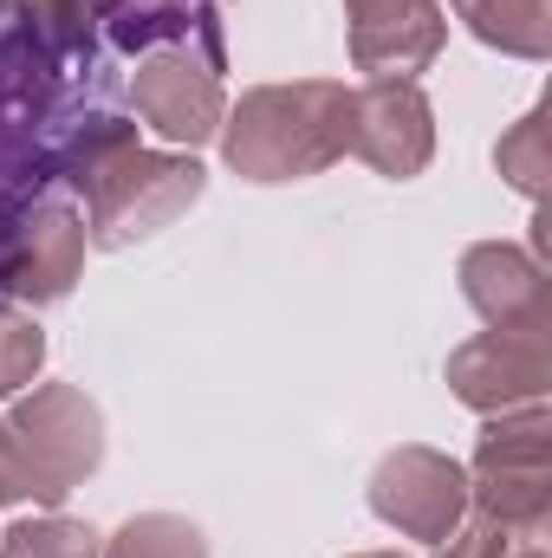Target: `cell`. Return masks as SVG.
Returning <instances> with one entry per match:
<instances>
[{
	"label": "cell",
	"instance_id": "1",
	"mask_svg": "<svg viewBox=\"0 0 552 558\" xmlns=\"http://www.w3.org/2000/svg\"><path fill=\"white\" fill-rule=\"evenodd\" d=\"M221 156L248 182H299L332 169L351 149V92L338 78L254 85L221 118Z\"/></svg>",
	"mask_w": 552,
	"mask_h": 558
},
{
	"label": "cell",
	"instance_id": "2",
	"mask_svg": "<svg viewBox=\"0 0 552 558\" xmlns=\"http://www.w3.org/2000/svg\"><path fill=\"white\" fill-rule=\"evenodd\" d=\"M468 507L507 533H547L552 520V416L540 403L507 410L481 428Z\"/></svg>",
	"mask_w": 552,
	"mask_h": 558
},
{
	"label": "cell",
	"instance_id": "3",
	"mask_svg": "<svg viewBox=\"0 0 552 558\" xmlns=\"http://www.w3.org/2000/svg\"><path fill=\"white\" fill-rule=\"evenodd\" d=\"M13 441L26 461V494L39 507H59L98 461H105V416L79 384H33L13 403Z\"/></svg>",
	"mask_w": 552,
	"mask_h": 558
},
{
	"label": "cell",
	"instance_id": "4",
	"mask_svg": "<svg viewBox=\"0 0 552 558\" xmlns=\"http://www.w3.org/2000/svg\"><path fill=\"white\" fill-rule=\"evenodd\" d=\"M208 169L176 149H131L92 195H85V241L92 247H131L163 234L189 202H202Z\"/></svg>",
	"mask_w": 552,
	"mask_h": 558
},
{
	"label": "cell",
	"instance_id": "5",
	"mask_svg": "<svg viewBox=\"0 0 552 558\" xmlns=\"http://www.w3.org/2000/svg\"><path fill=\"white\" fill-rule=\"evenodd\" d=\"M371 513L384 526H397L404 539L442 546L461 520H468V474L461 461H448L429 441H404L371 468Z\"/></svg>",
	"mask_w": 552,
	"mask_h": 558
},
{
	"label": "cell",
	"instance_id": "6",
	"mask_svg": "<svg viewBox=\"0 0 552 558\" xmlns=\"http://www.w3.org/2000/svg\"><path fill=\"white\" fill-rule=\"evenodd\" d=\"M552 384V331H481L468 344L448 351V390L481 410V416H507L540 403Z\"/></svg>",
	"mask_w": 552,
	"mask_h": 558
},
{
	"label": "cell",
	"instance_id": "7",
	"mask_svg": "<svg viewBox=\"0 0 552 558\" xmlns=\"http://www.w3.org/2000/svg\"><path fill=\"white\" fill-rule=\"evenodd\" d=\"M85 267V215L65 202H33L0 228V292L26 305H59Z\"/></svg>",
	"mask_w": 552,
	"mask_h": 558
},
{
	"label": "cell",
	"instance_id": "8",
	"mask_svg": "<svg viewBox=\"0 0 552 558\" xmlns=\"http://www.w3.org/2000/svg\"><path fill=\"white\" fill-rule=\"evenodd\" d=\"M215 72L221 65L215 59H195L189 46L149 52L137 65V78H131V98H137L143 124L169 143H189V149L208 143L221 131V118H228V98H221V78Z\"/></svg>",
	"mask_w": 552,
	"mask_h": 558
},
{
	"label": "cell",
	"instance_id": "9",
	"mask_svg": "<svg viewBox=\"0 0 552 558\" xmlns=\"http://www.w3.org/2000/svg\"><path fill=\"white\" fill-rule=\"evenodd\" d=\"M351 149L391 182H410L429 169L435 111L416 92V78H371L364 92H351Z\"/></svg>",
	"mask_w": 552,
	"mask_h": 558
},
{
	"label": "cell",
	"instance_id": "10",
	"mask_svg": "<svg viewBox=\"0 0 552 558\" xmlns=\"http://www.w3.org/2000/svg\"><path fill=\"white\" fill-rule=\"evenodd\" d=\"M351 13V65L371 78H416L435 65L448 20L435 0H345Z\"/></svg>",
	"mask_w": 552,
	"mask_h": 558
},
{
	"label": "cell",
	"instance_id": "11",
	"mask_svg": "<svg viewBox=\"0 0 552 558\" xmlns=\"http://www.w3.org/2000/svg\"><path fill=\"white\" fill-rule=\"evenodd\" d=\"M461 299L488 318V331H547L552 325L547 267L507 241H481L461 254Z\"/></svg>",
	"mask_w": 552,
	"mask_h": 558
},
{
	"label": "cell",
	"instance_id": "12",
	"mask_svg": "<svg viewBox=\"0 0 552 558\" xmlns=\"http://www.w3.org/2000/svg\"><path fill=\"white\" fill-rule=\"evenodd\" d=\"M455 13L481 46H501L514 59L552 52V0H455Z\"/></svg>",
	"mask_w": 552,
	"mask_h": 558
},
{
	"label": "cell",
	"instance_id": "13",
	"mask_svg": "<svg viewBox=\"0 0 552 558\" xmlns=\"http://www.w3.org/2000/svg\"><path fill=\"white\" fill-rule=\"evenodd\" d=\"M131 149H143L137 124H124V118H85L72 137L52 149V169H59V182H72L79 195H92Z\"/></svg>",
	"mask_w": 552,
	"mask_h": 558
},
{
	"label": "cell",
	"instance_id": "14",
	"mask_svg": "<svg viewBox=\"0 0 552 558\" xmlns=\"http://www.w3.org/2000/svg\"><path fill=\"white\" fill-rule=\"evenodd\" d=\"M105 558H208V539L182 513H137L111 533Z\"/></svg>",
	"mask_w": 552,
	"mask_h": 558
},
{
	"label": "cell",
	"instance_id": "15",
	"mask_svg": "<svg viewBox=\"0 0 552 558\" xmlns=\"http://www.w3.org/2000/svg\"><path fill=\"white\" fill-rule=\"evenodd\" d=\"M0 558H105V553H98V533H92L85 520L46 513V520L7 526V533H0Z\"/></svg>",
	"mask_w": 552,
	"mask_h": 558
},
{
	"label": "cell",
	"instance_id": "16",
	"mask_svg": "<svg viewBox=\"0 0 552 558\" xmlns=\"http://www.w3.org/2000/svg\"><path fill=\"white\" fill-rule=\"evenodd\" d=\"M494 162H501V175H507L527 202H540V195H547V175H552V162H547V105H533V111L501 137Z\"/></svg>",
	"mask_w": 552,
	"mask_h": 558
},
{
	"label": "cell",
	"instance_id": "17",
	"mask_svg": "<svg viewBox=\"0 0 552 558\" xmlns=\"http://www.w3.org/2000/svg\"><path fill=\"white\" fill-rule=\"evenodd\" d=\"M20 13H26V33H33L52 59L92 46V20H98L92 0H20Z\"/></svg>",
	"mask_w": 552,
	"mask_h": 558
},
{
	"label": "cell",
	"instance_id": "18",
	"mask_svg": "<svg viewBox=\"0 0 552 558\" xmlns=\"http://www.w3.org/2000/svg\"><path fill=\"white\" fill-rule=\"evenodd\" d=\"M46 364V331L20 312H0V397H20Z\"/></svg>",
	"mask_w": 552,
	"mask_h": 558
},
{
	"label": "cell",
	"instance_id": "19",
	"mask_svg": "<svg viewBox=\"0 0 552 558\" xmlns=\"http://www.w3.org/2000/svg\"><path fill=\"white\" fill-rule=\"evenodd\" d=\"M507 539H514L507 526H494V520L475 513V520H461V526L442 539V553L435 558H507Z\"/></svg>",
	"mask_w": 552,
	"mask_h": 558
},
{
	"label": "cell",
	"instance_id": "20",
	"mask_svg": "<svg viewBox=\"0 0 552 558\" xmlns=\"http://www.w3.org/2000/svg\"><path fill=\"white\" fill-rule=\"evenodd\" d=\"M13 500H33V494H26V461H20V441H13V428L0 422V507H13Z\"/></svg>",
	"mask_w": 552,
	"mask_h": 558
},
{
	"label": "cell",
	"instance_id": "21",
	"mask_svg": "<svg viewBox=\"0 0 552 558\" xmlns=\"http://www.w3.org/2000/svg\"><path fill=\"white\" fill-rule=\"evenodd\" d=\"M351 558H410V553H351Z\"/></svg>",
	"mask_w": 552,
	"mask_h": 558
},
{
	"label": "cell",
	"instance_id": "22",
	"mask_svg": "<svg viewBox=\"0 0 552 558\" xmlns=\"http://www.w3.org/2000/svg\"><path fill=\"white\" fill-rule=\"evenodd\" d=\"M13 7H20V0H0V13H13Z\"/></svg>",
	"mask_w": 552,
	"mask_h": 558
},
{
	"label": "cell",
	"instance_id": "23",
	"mask_svg": "<svg viewBox=\"0 0 552 558\" xmlns=\"http://www.w3.org/2000/svg\"><path fill=\"white\" fill-rule=\"evenodd\" d=\"M520 558H547V553H520Z\"/></svg>",
	"mask_w": 552,
	"mask_h": 558
}]
</instances>
